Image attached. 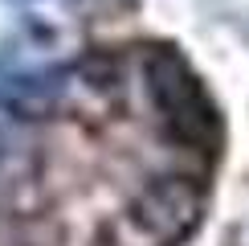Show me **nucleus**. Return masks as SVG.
Listing matches in <instances>:
<instances>
[{"label":"nucleus","instance_id":"2","mask_svg":"<svg viewBox=\"0 0 249 246\" xmlns=\"http://www.w3.org/2000/svg\"><path fill=\"white\" fill-rule=\"evenodd\" d=\"M200 218V189L184 181H155L139 197V222L160 238H184Z\"/></svg>","mask_w":249,"mask_h":246},{"label":"nucleus","instance_id":"3","mask_svg":"<svg viewBox=\"0 0 249 246\" xmlns=\"http://www.w3.org/2000/svg\"><path fill=\"white\" fill-rule=\"evenodd\" d=\"M66 95V74L61 70H33V74H8L0 82V102L20 111V115H41Z\"/></svg>","mask_w":249,"mask_h":246},{"label":"nucleus","instance_id":"1","mask_svg":"<svg viewBox=\"0 0 249 246\" xmlns=\"http://www.w3.org/2000/svg\"><path fill=\"white\" fill-rule=\"evenodd\" d=\"M147 78H151L147 90H151L155 107H160V115L172 123L176 140L192 144V148H213L221 140V123H216L209 95L200 90V82L184 70V62L176 54H168V49L151 54Z\"/></svg>","mask_w":249,"mask_h":246}]
</instances>
